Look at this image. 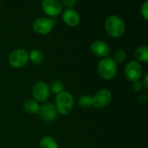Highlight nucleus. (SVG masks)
I'll use <instances>...</instances> for the list:
<instances>
[{
  "label": "nucleus",
  "instance_id": "nucleus-4",
  "mask_svg": "<svg viewBox=\"0 0 148 148\" xmlns=\"http://www.w3.org/2000/svg\"><path fill=\"white\" fill-rule=\"evenodd\" d=\"M29 59V54L26 50L23 49H17L10 54L8 61L14 68H22L27 64Z\"/></svg>",
  "mask_w": 148,
  "mask_h": 148
},
{
  "label": "nucleus",
  "instance_id": "nucleus-7",
  "mask_svg": "<svg viewBox=\"0 0 148 148\" xmlns=\"http://www.w3.org/2000/svg\"><path fill=\"white\" fill-rule=\"evenodd\" d=\"M50 94L49 86L45 82H37L33 88H32V95L35 100L37 101H46Z\"/></svg>",
  "mask_w": 148,
  "mask_h": 148
},
{
  "label": "nucleus",
  "instance_id": "nucleus-12",
  "mask_svg": "<svg viewBox=\"0 0 148 148\" xmlns=\"http://www.w3.org/2000/svg\"><path fill=\"white\" fill-rule=\"evenodd\" d=\"M62 19L68 25L71 27H75L79 24L81 18L79 13L76 10L73 9H68L63 11Z\"/></svg>",
  "mask_w": 148,
  "mask_h": 148
},
{
  "label": "nucleus",
  "instance_id": "nucleus-17",
  "mask_svg": "<svg viewBox=\"0 0 148 148\" xmlns=\"http://www.w3.org/2000/svg\"><path fill=\"white\" fill-rule=\"evenodd\" d=\"M78 104L82 108H88L92 106V97L87 95H84L80 97Z\"/></svg>",
  "mask_w": 148,
  "mask_h": 148
},
{
  "label": "nucleus",
  "instance_id": "nucleus-23",
  "mask_svg": "<svg viewBox=\"0 0 148 148\" xmlns=\"http://www.w3.org/2000/svg\"><path fill=\"white\" fill-rule=\"evenodd\" d=\"M147 78H148V74L147 73V74H146V75H144V77H143V79H142V82H141L142 87H143L144 88H148Z\"/></svg>",
  "mask_w": 148,
  "mask_h": 148
},
{
  "label": "nucleus",
  "instance_id": "nucleus-21",
  "mask_svg": "<svg viewBox=\"0 0 148 148\" xmlns=\"http://www.w3.org/2000/svg\"><path fill=\"white\" fill-rule=\"evenodd\" d=\"M61 3H62V4L65 5L69 9H71V7H74L76 4L77 1L76 0H62Z\"/></svg>",
  "mask_w": 148,
  "mask_h": 148
},
{
  "label": "nucleus",
  "instance_id": "nucleus-24",
  "mask_svg": "<svg viewBox=\"0 0 148 148\" xmlns=\"http://www.w3.org/2000/svg\"><path fill=\"white\" fill-rule=\"evenodd\" d=\"M147 95L146 94H141V95H140V96H139V101H140L145 102V101H147Z\"/></svg>",
  "mask_w": 148,
  "mask_h": 148
},
{
  "label": "nucleus",
  "instance_id": "nucleus-11",
  "mask_svg": "<svg viewBox=\"0 0 148 148\" xmlns=\"http://www.w3.org/2000/svg\"><path fill=\"white\" fill-rule=\"evenodd\" d=\"M90 50L97 57L106 58L110 53V47L105 42L97 40L90 45Z\"/></svg>",
  "mask_w": 148,
  "mask_h": 148
},
{
  "label": "nucleus",
  "instance_id": "nucleus-10",
  "mask_svg": "<svg viewBox=\"0 0 148 148\" xmlns=\"http://www.w3.org/2000/svg\"><path fill=\"white\" fill-rule=\"evenodd\" d=\"M43 11L51 16H58L62 10V4L58 0H43L42 3Z\"/></svg>",
  "mask_w": 148,
  "mask_h": 148
},
{
  "label": "nucleus",
  "instance_id": "nucleus-18",
  "mask_svg": "<svg viewBox=\"0 0 148 148\" xmlns=\"http://www.w3.org/2000/svg\"><path fill=\"white\" fill-rule=\"evenodd\" d=\"M49 88L52 90L53 93L58 95V94H60L61 92L63 91V84L59 80H54V81H52Z\"/></svg>",
  "mask_w": 148,
  "mask_h": 148
},
{
  "label": "nucleus",
  "instance_id": "nucleus-19",
  "mask_svg": "<svg viewBox=\"0 0 148 148\" xmlns=\"http://www.w3.org/2000/svg\"><path fill=\"white\" fill-rule=\"evenodd\" d=\"M127 58V54L123 49H118L115 51L114 55V58H112L114 60V62L115 63H122L123 62H125Z\"/></svg>",
  "mask_w": 148,
  "mask_h": 148
},
{
  "label": "nucleus",
  "instance_id": "nucleus-25",
  "mask_svg": "<svg viewBox=\"0 0 148 148\" xmlns=\"http://www.w3.org/2000/svg\"><path fill=\"white\" fill-rule=\"evenodd\" d=\"M0 3H1V2H0Z\"/></svg>",
  "mask_w": 148,
  "mask_h": 148
},
{
  "label": "nucleus",
  "instance_id": "nucleus-2",
  "mask_svg": "<svg viewBox=\"0 0 148 148\" xmlns=\"http://www.w3.org/2000/svg\"><path fill=\"white\" fill-rule=\"evenodd\" d=\"M74 105L73 95L67 92L62 91L57 95L56 98V108L61 114H68L71 112Z\"/></svg>",
  "mask_w": 148,
  "mask_h": 148
},
{
  "label": "nucleus",
  "instance_id": "nucleus-9",
  "mask_svg": "<svg viewBox=\"0 0 148 148\" xmlns=\"http://www.w3.org/2000/svg\"><path fill=\"white\" fill-rule=\"evenodd\" d=\"M33 29L38 34H48L53 29V22L51 19L45 16L38 17L33 23Z\"/></svg>",
  "mask_w": 148,
  "mask_h": 148
},
{
  "label": "nucleus",
  "instance_id": "nucleus-6",
  "mask_svg": "<svg viewBox=\"0 0 148 148\" xmlns=\"http://www.w3.org/2000/svg\"><path fill=\"white\" fill-rule=\"evenodd\" d=\"M111 100L112 93L108 89H101L92 97V106L95 108H102L108 106Z\"/></svg>",
  "mask_w": 148,
  "mask_h": 148
},
{
  "label": "nucleus",
  "instance_id": "nucleus-1",
  "mask_svg": "<svg viewBox=\"0 0 148 148\" xmlns=\"http://www.w3.org/2000/svg\"><path fill=\"white\" fill-rule=\"evenodd\" d=\"M126 25L123 19L116 15L110 16L105 22V29L112 37H121L125 32Z\"/></svg>",
  "mask_w": 148,
  "mask_h": 148
},
{
  "label": "nucleus",
  "instance_id": "nucleus-3",
  "mask_svg": "<svg viewBox=\"0 0 148 148\" xmlns=\"http://www.w3.org/2000/svg\"><path fill=\"white\" fill-rule=\"evenodd\" d=\"M99 75L105 80L113 79L117 72V66L114 60L110 57L103 58L98 64Z\"/></svg>",
  "mask_w": 148,
  "mask_h": 148
},
{
  "label": "nucleus",
  "instance_id": "nucleus-13",
  "mask_svg": "<svg viewBox=\"0 0 148 148\" xmlns=\"http://www.w3.org/2000/svg\"><path fill=\"white\" fill-rule=\"evenodd\" d=\"M23 109L26 113L34 114H37L39 112L40 106L36 101L29 99L23 103Z\"/></svg>",
  "mask_w": 148,
  "mask_h": 148
},
{
  "label": "nucleus",
  "instance_id": "nucleus-22",
  "mask_svg": "<svg viewBox=\"0 0 148 148\" xmlns=\"http://www.w3.org/2000/svg\"><path fill=\"white\" fill-rule=\"evenodd\" d=\"M142 88H143V87H142V84H141V82H140L139 81L134 82V84H133V88H134V90L136 91V92H139L140 90H141Z\"/></svg>",
  "mask_w": 148,
  "mask_h": 148
},
{
  "label": "nucleus",
  "instance_id": "nucleus-5",
  "mask_svg": "<svg viewBox=\"0 0 148 148\" xmlns=\"http://www.w3.org/2000/svg\"><path fill=\"white\" fill-rule=\"evenodd\" d=\"M125 75L130 82H138L142 76V66L137 61H130L125 67Z\"/></svg>",
  "mask_w": 148,
  "mask_h": 148
},
{
  "label": "nucleus",
  "instance_id": "nucleus-20",
  "mask_svg": "<svg viewBox=\"0 0 148 148\" xmlns=\"http://www.w3.org/2000/svg\"><path fill=\"white\" fill-rule=\"evenodd\" d=\"M140 11H141V15L143 16V17L147 20L148 19V2L146 1L143 5L141 6V9H140Z\"/></svg>",
  "mask_w": 148,
  "mask_h": 148
},
{
  "label": "nucleus",
  "instance_id": "nucleus-16",
  "mask_svg": "<svg viewBox=\"0 0 148 148\" xmlns=\"http://www.w3.org/2000/svg\"><path fill=\"white\" fill-rule=\"evenodd\" d=\"M29 58H30V60L32 61L33 63L35 64H41L44 59V56L43 53L39 50V49H33L30 51L29 55Z\"/></svg>",
  "mask_w": 148,
  "mask_h": 148
},
{
  "label": "nucleus",
  "instance_id": "nucleus-14",
  "mask_svg": "<svg viewBox=\"0 0 148 148\" xmlns=\"http://www.w3.org/2000/svg\"><path fill=\"white\" fill-rule=\"evenodd\" d=\"M134 56L136 59L142 62H148V46L147 45H142L138 47L134 51Z\"/></svg>",
  "mask_w": 148,
  "mask_h": 148
},
{
  "label": "nucleus",
  "instance_id": "nucleus-15",
  "mask_svg": "<svg viewBox=\"0 0 148 148\" xmlns=\"http://www.w3.org/2000/svg\"><path fill=\"white\" fill-rule=\"evenodd\" d=\"M40 148H58V144L53 137L44 136L40 140Z\"/></svg>",
  "mask_w": 148,
  "mask_h": 148
},
{
  "label": "nucleus",
  "instance_id": "nucleus-8",
  "mask_svg": "<svg viewBox=\"0 0 148 148\" xmlns=\"http://www.w3.org/2000/svg\"><path fill=\"white\" fill-rule=\"evenodd\" d=\"M38 114L42 121L49 123L56 120L57 111L55 105H53L52 103H45L40 107Z\"/></svg>",
  "mask_w": 148,
  "mask_h": 148
}]
</instances>
